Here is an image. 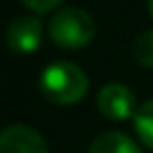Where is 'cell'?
<instances>
[{"instance_id":"1","label":"cell","mask_w":153,"mask_h":153,"mask_svg":"<svg viewBox=\"0 0 153 153\" xmlns=\"http://www.w3.org/2000/svg\"><path fill=\"white\" fill-rule=\"evenodd\" d=\"M38 90L52 104L70 106L86 97L88 76L79 65H74L70 61H54L41 72Z\"/></svg>"},{"instance_id":"2","label":"cell","mask_w":153,"mask_h":153,"mask_svg":"<svg viewBox=\"0 0 153 153\" xmlns=\"http://www.w3.org/2000/svg\"><path fill=\"white\" fill-rule=\"evenodd\" d=\"M48 34L59 48L81 50L95 36V20L88 11L79 9V7H65L50 18Z\"/></svg>"},{"instance_id":"3","label":"cell","mask_w":153,"mask_h":153,"mask_svg":"<svg viewBox=\"0 0 153 153\" xmlns=\"http://www.w3.org/2000/svg\"><path fill=\"white\" fill-rule=\"evenodd\" d=\"M135 95L124 83H106L97 95V108L104 117L113 122H124L128 117H135Z\"/></svg>"},{"instance_id":"4","label":"cell","mask_w":153,"mask_h":153,"mask_svg":"<svg viewBox=\"0 0 153 153\" xmlns=\"http://www.w3.org/2000/svg\"><path fill=\"white\" fill-rule=\"evenodd\" d=\"M43 41V25L36 16H16L7 27V43L16 54H32Z\"/></svg>"},{"instance_id":"5","label":"cell","mask_w":153,"mask_h":153,"mask_svg":"<svg viewBox=\"0 0 153 153\" xmlns=\"http://www.w3.org/2000/svg\"><path fill=\"white\" fill-rule=\"evenodd\" d=\"M0 153H48V146L36 128L11 124L0 135Z\"/></svg>"},{"instance_id":"6","label":"cell","mask_w":153,"mask_h":153,"mask_svg":"<svg viewBox=\"0 0 153 153\" xmlns=\"http://www.w3.org/2000/svg\"><path fill=\"white\" fill-rule=\"evenodd\" d=\"M88 153H142V151L128 135L120 133V131H106L90 142Z\"/></svg>"},{"instance_id":"7","label":"cell","mask_w":153,"mask_h":153,"mask_svg":"<svg viewBox=\"0 0 153 153\" xmlns=\"http://www.w3.org/2000/svg\"><path fill=\"white\" fill-rule=\"evenodd\" d=\"M133 122H135V133H137L140 142L153 151V99H149L144 106H140Z\"/></svg>"},{"instance_id":"8","label":"cell","mask_w":153,"mask_h":153,"mask_svg":"<svg viewBox=\"0 0 153 153\" xmlns=\"http://www.w3.org/2000/svg\"><path fill=\"white\" fill-rule=\"evenodd\" d=\"M131 54H133L137 65L153 68V29L142 32V34L135 36L133 45H131Z\"/></svg>"},{"instance_id":"9","label":"cell","mask_w":153,"mask_h":153,"mask_svg":"<svg viewBox=\"0 0 153 153\" xmlns=\"http://www.w3.org/2000/svg\"><path fill=\"white\" fill-rule=\"evenodd\" d=\"M20 2H23L29 11H34V14H48L54 7L61 5V0H20Z\"/></svg>"},{"instance_id":"10","label":"cell","mask_w":153,"mask_h":153,"mask_svg":"<svg viewBox=\"0 0 153 153\" xmlns=\"http://www.w3.org/2000/svg\"><path fill=\"white\" fill-rule=\"evenodd\" d=\"M149 11H151V16H153V0H149Z\"/></svg>"}]
</instances>
